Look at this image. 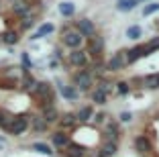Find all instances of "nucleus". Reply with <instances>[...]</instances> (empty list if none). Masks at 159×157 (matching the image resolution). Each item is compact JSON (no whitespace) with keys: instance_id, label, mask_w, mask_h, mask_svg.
<instances>
[{"instance_id":"nucleus-4","label":"nucleus","mask_w":159,"mask_h":157,"mask_svg":"<svg viewBox=\"0 0 159 157\" xmlns=\"http://www.w3.org/2000/svg\"><path fill=\"white\" fill-rule=\"evenodd\" d=\"M122 67H126V51H116L106 61V72H120Z\"/></svg>"},{"instance_id":"nucleus-17","label":"nucleus","mask_w":159,"mask_h":157,"mask_svg":"<svg viewBox=\"0 0 159 157\" xmlns=\"http://www.w3.org/2000/svg\"><path fill=\"white\" fill-rule=\"evenodd\" d=\"M143 88H147V90H157V88H159V72H157V74H149V76H145Z\"/></svg>"},{"instance_id":"nucleus-34","label":"nucleus","mask_w":159,"mask_h":157,"mask_svg":"<svg viewBox=\"0 0 159 157\" xmlns=\"http://www.w3.org/2000/svg\"><path fill=\"white\" fill-rule=\"evenodd\" d=\"M157 10H159V2H151V4H147L143 8V16H149V14L157 12Z\"/></svg>"},{"instance_id":"nucleus-32","label":"nucleus","mask_w":159,"mask_h":157,"mask_svg":"<svg viewBox=\"0 0 159 157\" xmlns=\"http://www.w3.org/2000/svg\"><path fill=\"white\" fill-rule=\"evenodd\" d=\"M20 59H23V69H25V74H29V72H31V67H33V61H31L29 53H20Z\"/></svg>"},{"instance_id":"nucleus-21","label":"nucleus","mask_w":159,"mask_h":157,"mask_svg":"<svg viewBox=\"0 0 159 157\" xmlns=\"http://www.w3.org/2000/svg\"><path fill=\"white\" fill-rule=\"evenodd\" d=\"M116 149H118V145H116V141H106V143L102 145V149H100V155L98 157H110V155H114L116 153Z\"/></svg>"},{"instance_id":"nucleus-25","label":"nucleus","mask_w":159,"mask_h":157,"mask_svg":"<svg viewBox=\"0 0 159 157\" xmlns=\"http://www.w3.org/2000/svg\"><path fill=\"white\" fill-rule=\"evenodd\" d=\"M59 12H61V16H74L75 4L74 2H61L59 4Z\"/></svg>"},{"instance_id":"nucleus-12","label":"nucleus","mask_w":159,"mask_h":157,"mask_svg":"<svg viewBox=\"0 0 159 157\" xmlns=\"http://www.w3.org/2000/svg\"><path fill=\"white\" fill-rule=\"evenodd\" d=\"M31 127H33L35 133H45V131L49 129V122H47L43 116L35 114V116H31Z\"/></svg>"},{"instance_id":"nucleus-22","label":"nucleus","mask_w":159,"mask_h":157,"mask_svg":"<svg viewBox=\"0 0 159 157\" xmlns=\"http://www.w3.org/2000/svg\"><path fill=\"white\" fill-rule=\"evenodd\" d=\"M37 84H39V82H37V80H35L31 74H25V76H23V88L27 90L29 94H33V92H35V88H37Z\"/></svg>"},{"instance_id":"nucleus-35","label":"nucleus","mask_w":159,"mask_h":157,"mask_svg":"<svg viewBox=\"0 0 159 157\" xmlns=\"http://www.w3.org/2000/svg\"><path fill=\"white\" fill-rule=\"evenodd\" d=\"M96 88H98V90H102V92H110V90H112V84H110V82H106V80H102V82H100L98 86H96Z\"/></svg>"},{"instance_id":"nucleus-27","label":"nucleus","mask_w":159,"mask_h":157,"mask_svg":"<svg viewBox=\"0 0 159 157\" xmlns=\"http://www.w3.org/2000/svg\"><path fill=\"white\" fill-rule=\"evenodd\" d=\"M10 120H12V114L0 108V129L6 131V129H8V125H10Z\"/></svg>"},{"instance_id":"nucleus-2","label":"nucleus","mask_w":159,"mask_h":157,"mask_svg":"<svg viewBox=\"0 0 159 157\" xmlns=\"http://www.w3.org/2000/svg\"><path fill=\"white\" fill-rule=\"evenodd\" d=\"M61 43H63L66 47H70L71 51L74 49H82L84 37H82L78 31H66V33H61Z\"/></svg>"},{"instance_id":"nucleus-5","label":"nucleus","mask_w":159,"mask_h":157,"mask_svg":"<svg viewBox=\"0 0 159 157\" xmlns=\"http://www.w3.org/2000/svg\"><path fill=\"white\" fill-rule=\"evenodd\" d=\"M27 129H29V120L25 118V116H12V120H10V125H8V129H6V133L16 137V135H23Z\"/></svg>"},{"instance_id":"nucleus-7","label":"nucleus","mask_w":159,"mask_h":157,"mask_svg":"<svg viewBox=\"0 0 159 157\" xmlns=\"http://www.w3.org/2000/svg\"><path fill=\"white\" fill-rule=\"evenodd\" d=\"M75 31L82 35V37H94L96 35V27L90 19H80L75 21Z\"/></svg>"},{"instance_id":"nucleus-33","label":"nucleus","mask_w":159,"mask_h":157,"mask_svg":"<svg viewBox=\"0 0 159 157\" xmlns=\"http://www.w3.org/2000/svg\"><path fill=\"white\" fill-rule=\"evenodd\" d=\"M116 92L120 94V96H126V94L131 92V84L129 82H118L116 84Z\"/></svg>"},{"instance_id":"nucleus-13","label":"nucleus","mask_w":159,"mask_h":157,"mask_svg":"<svg viewBox=\"0 0 159 157\" xmlns=\"http://www.w3.org/2000/svg\"><path fill=\"white\" fill-rule=\"evenodd\" d=\"M135 147H137V151L143 153V155H147V153L153 151V147H151V143H149V139L143 137V135H139V137L135 139Z\"/></svg>"},{"instance_id":"nucleus-10","label":"nucleus","mask_w":159,"mask_h":157,"mask_svg":"<svg viewBox=\"0 0 159 157\" xmlns=\"http://www.w3.org/2000/svg\"><path fill=\"white\" fill-rule=\"evenodd\" d=\"M29 10H31V2L29 0H16V2H12V12L16 16H27Z\"/></svg>"},{"instance_id":"nucleus-11","label":"nucleus","mask_w":159,"mask_h":157,"mask_svg":"<svg viewBox=\"0 0 159 157\" xmlns=\"http://www.w3.org/2000/svg\"><path fill=\"white\" fill-rule=\"evenodd\" d=\"M59 84V94L63 98H66V100H70V102H74V100H78V90L74 88V86H66V84H61V82H57Z\"/></svg>"},{"instance_id":"nucleus-1","label":"nucleus","mask_w":159,"mask_h":157,"mask_svg":"<svg viewBox=\"0 0 159 157\" xmlns=\"http://www.w3.org/2000/svg\"><path fill=\"white\" fill-rule=\"evenodd\" d=\"M92 74H90L88 69H78V72H74V76H71V84H74L75 90H82V92H86V90L92 88Z\"/></svg>"},{"instance_id":"nucleus-39","label":"nucleus","mask_w":159,"mask_h":157,"mask_svg":"<svg viewBox=\"0 0 159 157\" xmlns=\"http://www.w3.org/2000/svg\"><path fill=\"white\" fill-rule=\"evenodd\" d=\"M10 2H16V0H10Z\"/></svg>"},{"instance_id":"nucleus-38","label":"nucleus","mask_w":159,"mask_h":157,"mask_svg":"<svg viewBox=\"0 0 159 157\" xmlns=\"http://www.w3.org/2000/svg\"><path fill=\"white\" fill-rule=\"evenodd\" d=\"M0 147H6V141H4L2 137H0Z\"/></svg>"},{"instance_id":"nucleus-36","label":"nucleus","mask_w":159,"mask_h":157,"mask_svg":"<svg viewBox=\"0 0 159 157\" xmlns=\"http://www.w3.org/2000/svg\"><path fill=\"white\" fill-rule=\"evenodd\" d=\"M92 118H94V122H98V125H102L104 120H106V114H104V112H98V114H96V116H92Z\"/></svg>"},{"instance_id":"nucleus-28","label":"nucleus","mask_w":159,"mask_h":157,"mask_svg":"<svg viewBox=\"0 0 159 157\" xmlns=\"http://www.w3.org/2000/svg\"><path fill=\"white\" fill-rule=\"evenodd\" d=\"M141 35H143V29L137 27V25H133V27L126 29V37H129V39H135V41H137V39H139Z\"/></svg>"},{"instance_id":"nucleus-30","label":"nucleus","mask_w":159,"mask_h":157,"mask_svg":"<svg viewBox=\"0 0 159 157\" xmlns=\"http://www.w3.org/2000/svg\"><path fill=\"white\" fill-rule=\"evenodd\" d=\"M159 49V37H155V39H151L149 43H145V53L147 55H151L153 51H157Z\"/></svg>"},{"instance_id":"nucleus-16","label":"nucleus","mask_w":159,"mask_h":157,"mask_svg":"<svg viewBox=\"0 0 159 157\" xmlns=\"http://www.w3.org/2000/svg\"><path fill=\"white\" fill-rule=\"evenodd\" d=\"M92 116H94L92 106H82L78 112H75V118H78V122H88Z\"/></svg>"},{"instance_id":"nucleus-29","label":"nucleus","mask_w":159,"mask_h":157,"mask_svg":"<svg viewBox=\"0 0 159 157\" xmlns=\"http://www.w3.org/2000/svg\"><path fill=\"white\" fill-rule=\"evenodd\" d=\"M92 102H96V104H106V92H102V90H94L92 92Z\"/></svg>"},{"instance_id":"nucleus-23","label":"nucleus","mask_w":159,"mask_h":157,"mask_svg":"<svg viewBox=\"0 0 159 157\" xmlns=\"http://www.w3.org/2000/svg\"><path fill=\"white\" fill-rule=\"evenodd\" d=\"M106 137H108V141H116L120 137V131H118L116 122H108L106 125Z\"/></svg>"},{"instance_id":"nucleus-14","label":"nucleus","mask_w":159,"mask_h":157,"mask_svg":"<svg viewBox=\"0 0 159 157\" xmlns=\"http://www.w3.org/2000/svg\"><path fill=\"white\" fill-rule=\"evenodd\" d=\"M41 110H43L41 116L49 122V125H51V122H59V112H57L55 104H53V106H45V108H41Z\"/></svg>"},{"instance_id":"nucleus-9","label":"nucleus","mask_w":159,"mask_h":157,"mask_svg":"<svg viewBox=\"0 0 159 157\" xmlns=\"http://www.w3.org/2000/svg\"><path fill=\"white\" fill-rule=\"evenodd\" d=\"M145 55H147V53H145V45L133 47V49L126 51V65H129V63H135L137 59H141V57H145Z\"/></svg>"},{"instance_id":"nucleus-6","label":"nucleus","mask_w":159,"mask_h":157,"mask_svg":"<svg viewBox=\"0 0 159 157\" xmlns=\"http://www.w3.org/2000/svg\"><path fill=\"white\" fill-rule=\"evenodd\" d=\"M102 51H104V39L100 35H94L90 37V49H88V55L94 57V61L102 57Z\"/></svg>"},{"instance_id":"nucleus-3","label":"nucleus","mask_w":159,"mask_h":157,"mask_svg":"<svg viewBox=\"0 0 159 157\" xmlns=\"http://www.w3.org/2000/svg\"><path fill=\"white\" fill-rule=\"evenodd\" d=\"M67 61H70L74 67L84 69L86 65H88V61H90V55H88V51H84V49H74L70 53V57H67Z\"/></svg>"},{"instance_id":"nucleus-31","label":"nucleus","mask_w":159,"mask_h":157,"mask_svg":"<svg viewBox=\"0 0 159 157\" xmlns=\"http://www.w3.org/2000/svg\"><path fill=\"white\" fill-rule=\"evenodd\" d=\"M35 25V16H23V21H20V31H29V29Z\"/></svg>"},{"instance_id":"nucleus-37","label":"nucleus","mask_w":159,"mask_h":157,"mask_svg":"<svg viewBox=\"0 0 159 157\" xmlns=\"http://www.w3.org/2000/svg\"><path fill=\"white\" fill-rule=\"evenodd\" d=\"M131 118H133V114H131V112H122V114H120V120H122V122H129Z\"/></svg>"},{"instance_id":"nucleus-26","label":"nucleus","mask_w":159,"mask_h":157,"mask_svg":"<svg viewBox=\"0 0 159 157\" xmlns=\"http://www.w3.org/2000/svg\"><path fill=\"white\" fill-rule=\"evenodd\" d=\"M31 149L33 151H39V153H43V155H53V149H51V145H47V143H33L31 145Z\"/></svg>"},{"instance_id":"nucleus-8","label":"nucleus","mask_w":159,"mask_h":157,"mask_svg":"<svg viewBox=\"0 0 159 157\" xmlns=\"http://www.w3.org/2000/svg\"><path fill=\"white\" fill-rule=\"evenodd\" d=\"M51 143H53V147H55V149L63 151V149L71 143V139H70V135H67L66 131H55V133L51 135Z\"/></svg>"},{"instance_id":"nucleus-15","label":"nucleus","mask_w":159,"mask_h":157,"mask_svg":"<svg viewBox=\"0 0 159 157\" xmlns=\"http://www.w3.org/2000/svg\"><path fill=\"white\" fill-rule=\"evenodd\" d=\"M67 157H86V149L82 145H75V143H70L66 149H63Z\"/></svg>"},{"instance_id":"nucleus-24","label":"nucleus","mask_w":159,"mask_h":157,"mask_svg":"<svg viewBox=\"0 0 159 157\" xmlns=\"http://www.w3.org/2000/svg\"><path fill=\"white\" fill-rule=\"evenodd\" d=\"M0 41L6 43V45H16V43H19V33H16V31H6Z\"/></svg>"},{"instance_id":"nucleus-18","label":"nucleus","mask_w":159,"mask_h":157,"mask_svg":"<svg viewBox=\"0 0 159 157\" xmlns=\"http://www.w3.org/2000/svg\"><path fill=\"white\" fill-rule=\"evenodd\" d=\"M53 29H55V27H53L51 23H45V25H41V27H39V31H37V33H33V35H31V39H33V41H37V39L45 37V35H51Z\"/></svg>"},{"instance_id":"nucleus-19","label":"nucleus","mask_w":159,"mask_h":157,"mask_svg":"<svg viewBox=\"0 0 159 157\" xmlns=\"http://www.w3.org/2000/svg\"><path fill=\"white\" fill-rule=\"evenodd\" d=\"M75 122H78V118H75V114H71V112H66L63 116H59V127L63 131L70 129V127H74Z\"/></svg>"},{"instance_id":"nucleus-20","label":"nucleus","mask_w":159,"mask_h":157,"mask_svg":"<svg viewBox=\"0 0 159 157\" xmlns=\"http://www.w3.org/2000/svg\"><path fill=\"white\" fill-rule=\"evenodd\" d=\"M139 0H116V8L120 12H129V10H135Z\"/></svg>"}]
</instances>
